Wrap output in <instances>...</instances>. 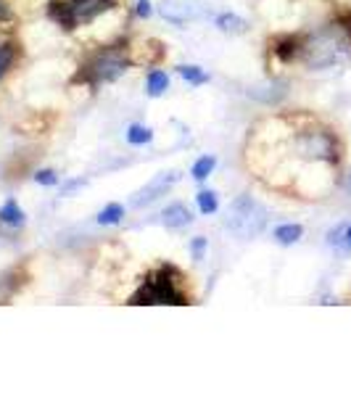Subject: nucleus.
Returning <instances> with one entry per match:
<instances>
[{"label": "nucleus", "instance_id": "1", "mask_svg": "<svg viewBox=\"0 0 351 396\" xmlns=\"http://www.w3.org/2000/svg\"><path fill=\"white\" fill-rule=\"evenodd\" d=\"M351 55V34L338 22L322 27L319 32H312L304 37V51L301 61L307 69H330L349 61Z\"/></svg>", "mask_w": 351, "mask_h": 396}, {"label": "nucleus", "instance_id": "2", "mask_svg": "<svg viewBox=\"0 0 351 396\" xmlns=\"http://www.w3.org/2000/svg\"><path fill=\"white\" fill-rule=\"evenodd\" d=\"M132 64V55H130V48L127 43H119V45H106V48H100L95 53L90 55L85 64L79 66V72L74 74V85H85V88L95 90L98 85L103 82H114V79H119Z\"/></svg>", "mask_w": 351, "mask_h": 396}, {"label": "nucleus", "instance_id": "3", "mask_svg": "<svg viewBox=\"0 0 351 396\" xmlns=\"http://www.w3.org/2000/svg\"><path fill=\"white\" fill-rule=\"evenodd\" d=\"M183 272L175 264H161L159 270H154L145 277V283L138 288V293H132L130 304L132 307H154V304H175L183 307L187 304V296L180 288Z\"/></svg>", "mask_w": 351, "mask_h": 396}, {"label": "nucleus", "instance_id": "4", "mask_svg": "<svg viewBox=\"0 0 351 396\" xmlns=\"http://www.w3.org/2000/svg\"><path fill=\"white\" fill-rule=\"evenodd\" d=\"M267 209L264 204H259L256 198H251L249 193L238 196L230 204L227 209V217H225V230L235 235L238 241H251V238H259L267 227Z\"/></svg>", "mask_w": 351, "mask_h": 396}, {"label": "nucleus", "instance_id": "5", "mask_svg": "<svg viewBox=\"0 0 351 396\" xmlns=\"http://www.w3.org/2000/svg\"><path fill=\"white\" fill-rule=\"evenodd\" d=\"M296 148L301 156L314 159V161H328V164H338L340 148L338 138L330 130H304L298 132Z\"/></svg>", "mask_w": 351, "mask_h": 396}, {"label": "nucleus", "instance_id": "6", "mask_svg": "<svg viewBox=\"0 0 351 396\" xmlns=\"http://www.w3.org/2000/svg\"><path fill=\"white\" fill-rule=\"evenodd\" d=\"M183 180V172H177V169H169V172H159V175L154 177V180H148L135 196H132V206L135 209H143V206H148V204H154L156 198L166 196L172 187L177 185Z\"/></svg>", "mask_w": 351, "mask_h": 396}, {"label": "nucleus", "instance_id": "7", "mask_svg": "<svg viewBox=\"0 0 351 396\" xmlns=\"http://www.w3.org/2000/svg\"><path fill=\"white\" fill-rule=\"evenodd\" d=\"M159 13L164 16V22L175 24V27H185L187 22L201 19V8L187 3V0H164L159 6Z\"/></svg>", "mask_w": 351, "mask_h": 396}, {"label": "nucleus", "instance_id": "8", "mask_svg": "<svg viewBox=\"0 0 351 396\" xmlns=\"http://www.w3.org/2000/svg\"><path fill=\"white\" fill-rule=\"evenodd\" d=\"M270 51L280 64H291L301 58L304 51V34H274L270 40Z\"/></svg>", "mask_w": 351, "mask_h": 396}, {"label": "nucleus", "instance_id": "9", "mask_svg": "<svg viewBox=\"0 0 351 396\" xmlns=\"http://www.w3.org/2000/svg\"><path fill=\"white\" fill-rule=\"evenodd\" d=\"M117 0H66L69 11L74 16V22L79 24H90L93 19H98L100 13H106L114 8Z\"/></svg>", "mask_w": 351, "mask_h": 396}, {"label": "nucleus", "instance_id": "10", "mask_svg": "<svg viewBox=\"0 0 351 396\" xmlns=\"http://www.w3.org/2000/svg\"><path fill=\"white\" fill-rule=\"evenodd\" d=\"M159 217H161V225L169 227V230H180V227H187V225L193 222L190 209H187L185 204H180V201H177V204H169Z\"/></svg>", "mask_w": 351, "mask_h": 396}, {"label": "nucleus", "instance_id": "11", "mask_svg": "<svg viewBox=\"0 0 351 396\" xmlns=\"http://www.w3.org/2000/svg\"><path fill=\"white\" fill-rule=\"evenodd\" d=\"M214 27L220 29L222 34H243L249 32V22L243 19V16H238V13H220L217 19H214Z\"/></svg>", "mask_w": 351, "mask_h": 396}, {"label": "nucleus", "instance_id": "12", "mask_svg": "<svg viewBox=\"0 0 351 396\" xmlns=\"http://www.w3.org/2000/svg\"><path fill=\"white\" fill-rule=\"evenodd\" d=\"M24 222H27V211L16 204V201H6L3 206H0V225H8V227H24Z\"/></svg>", "mask_w": 351, "mask_h": 396}, {"label": "nucleus", "instance_id": "13", "mask_svg": "<svg viewBox=\"0 0 351 396\" xmlns=\"http://www.w3.org/2000/svg\"><path fill=\"white\" fill-rule=\"evenodd\" d=\"M166 90H169V77H166V72H161V69H151L148 77H145V93H148L151 98H161Z\"/></svg>", "mask_w": 351, "mask_h": 396}, {"label": "nucleus", "instance_id": "14", "mask_svg": "<svg viewBox=\"0 0 351 396\" xmlns=\"http://www.w3.org/2000/svg\"><path fill=\"white\" fill-rule=\"evenodd\" d=\"M274 241L280 243V246H293L304 238V227L296 225V222H288V225H280V227H274Z\"/></svg>", "mask_w": 351, "mask_h": 396}, {"label": "nucleus", "instance_id": "15", "mask_svg": "<svg viewBox=\"0 0 351 396\" xmlns=\"http://www.w3.org/2000/svg\"><path fill=\"white\" fill-rule=\"evenodd\" d=\"M177 72H180V77L185 79L187 85H193V88H201V85H206L208 82V74L196 64H183L177 66Z\"/></svg>", "mask_w": 351, "mask_h": 396}, {"label": "nucleus", "instance_id": "16", "mask_svg": "<svg viewBox=\"0 0 351 396\" xmlns=\"http://www.w3.org/2000/svg\"><path fill=\"white\" fill-rule=\"evenodd\" d=\"M121 217H124V206L121 204H109V206H103V209L98 211V225H103V227H111V225H119Z\"/></svg>", "mask_w": 351, "mask_h": 396}, {"label": "nucleus", "instance_id": "17", "mask_svg": "<svg viewBox=\"0 0 351 396\" xmlns=\"http://www.w3.org/2000/svg\"><path fill=\"white\" fill-rule=\"evenodd\" d=\"M214 166H217V156H201L196 164L190 166V175H193V180L204 183V180L214 172Z\"/></svg>", "mask_w": 351, "mask_h": 396}, {"label": "nucleus", "instance_id": "18", "mask_svg": "<svg viewBox=\"0 0 351 396\" xmlns=\"http://www.w3.org/2000/svg\"><path fill=\"white\" fill-rule=\"evenodd\" d=\"M154 140V130L145 127V124H130L127 130V143L130 145H145Z\"/></svg>", "mask_w": 351, "mask_h": 396}, {"label": "nucleus", "instance_id": "19", "mask_svg": "<svg viewBox=\"0 0 351 396\" xmlns=\"http://www.w3.org/2000/svg\"><path fill=\"white\" fill-rule=\"evenodd\" d=\"M346 225H349V222H340V225H336V227L328 232V246L340 253H351L349 246H346Z\"/></svg>", "mask_w": 351, "mask_h": 396}, {"label": "nucleus", "instance_id": "20", "mask_svg": "<svg viewBox=\"0 0 351 396\" xmlns=\"http://www.w3.org/2000/svg\"><path fill=\"white\" fill-rule=\"evenodd\" d=\"M13 61H16V45L13 43H0V82L6 79V74L11 72Z\"/></svg>", "mask_w": 351, "mask_h": 396}, {"label": "nucleus", "instance_id": "21", "mask_svg": "<svg viewBox=\"0 0 351 396\" xmlns=\"http://www.w3.org/2000/svg\"><path fill=\"white\" fill-rule=\"evenodd\" d=\"M196 201H198L201 214H214V211L220 209V198H217L214 190H201V193L196 196Z\"/></svg>", "mask_w": 351, "mask_h": 396}, {"label": "nucleus", "instance_id": "22", "mask_svg": "<svg viewBox=\"0 0 351 396\" xmlns=\"http://www.w3.org/2000/svg\"><path fill=\"white\" fill-rule=\"evenodd\" d=\"M34 183L45 187H53V185H58V175H55L53 169H37V172H34Z\"/></svg>", "mask_w": 351, "mask_h": 396}, {"label": "nucleus", "instance_id": "23", "mask_svg": "<svg viewBox=\"0 0 351 396\" xmlns=\"http://www.w3.org/2000/svg\"><path fill=\"white\" fill-rule=\"evenodd\" d=\"M206 238H204V235H196V238H193V241H190V253H193V259H196V262H201V259H204V253H206Z\"/></svg>", "mask_w": 351, "mask_h": 396}, {"label": "nucleus", "instance_id": "24", "mask_svg": "<svg viewBox=\"0 0 351 396\" xmlns=\"http://www.w3.org/2000/svg\"><path fill=\"white\" fill-rule=\"evenodd\" d=\"M135 13H138L140 19H151V16H154V6H151V0H138Z\"/></svg>", "mask_w": 351, "mask_h": 396}, {"label": "nucleus", "instance_id": "25", "mask_svg": "<svg viewBox=\"0 0 351 396\" xmlns=\"http://www.w3.org/2000/svg\"><path fill=\"white\" fill-rule=\"evenodd\" d=\"M85 183H88V180H82V177H77V180H69V183H64V185H61V196H72L77 187H85Z\"/></svg>", "mask_w": 351, "mask_h": 396}, {"label": "nucleus", "instance_id": "26", "mask_svg": "<svg viewBox=\"0 0 351 396\" xmlns=\"http://www.w3.org/2000/svg\"><path fill=\"white\" fill-rule=\"evenodd\" d=\"M13 19V11H11V6L6 3V0H0V24H6V22H11Z\"/></svg>", "mask_w": 351, "mask_h": 396}, {"label": "nucleus", "instance_id": "27", "mask_svg": "<svg viewBox=\"0 0 351 396\" xmlns=\"http://www.w3.org/2000/svg\"><path fill=\"white\" fill-rule=\"evenodd\" d=\"M346 246H349V251H351V222L346 225Z\"/></svg>", "mask_w": 351, "mask_h": 396}, {"label": "nucleus", "instance_id": "28", "mask_svg": "<svg viewBox=\"0 0 351 396\" xmlns=\"http://www.w3.org/2000/svg\"><path fill=\"white\" fill-rule=\"evenodd\" d=\"M346 190L351 193V172H349V177H346Z\"/></svg>", "mask_w": 351, "mask_h": 396}]
</instances>
